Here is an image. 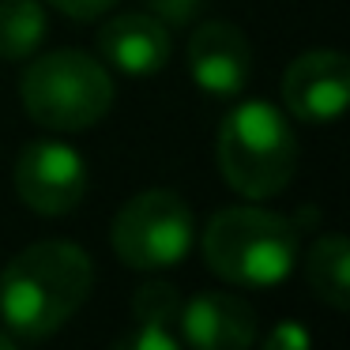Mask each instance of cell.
<instances>
[{
  "label": "cell",
  "mask_w": 350,
  "mask_h": 350,
  "mask_svg": "<svg viewBox=\"0 0 350 350\" xmlns=\"http://www.w3.org/2000/svg\"><path fill=\"white\" fill-rule=\"evenodd\" d=\"M94 286V264L72 241H38L0 275V317L19 339H46L79 312Z\"/></svg>",
  "instance_id": "1"
},
{
  "label": "cell",
  "mask_w": 350,
  "mask_h": 350,
  "mask_svg": "<svg viewBox=\"0 0 350 350\" xmlns=\"http://www.w3.org/2000/svg\"><path fill=\"white\" fill-rule=\"evenodd\" d=\"M204 260L234 286H279L297 260L290 219L260 207H226L204 226Z\"/></svg>",
  "instance_id": "2"
},
{
  "label": "cell",
  "mask_w": 350,
  "mask_h": 350,
  "mask_svg": "<svg viewBox=\"0 0 350 350\" xmlns=\"http://www.w3.org/2000/svg\"><path fill=\"white\" fill-rule=\"evenodd\" d=\"M297 139L271 102H237L219 132V170L249 200H271L294 177Z\"/></svg>",
  "instance_id": "3"
},
{
  "label": "cell",
  "mask_w": 350,
  "mask_h": 350,
  "mask_svg": "<svg viewBox=\"0 0 350 350\" xmlns=\"http://www.w3.org/2000/svg\"><path fill=\"white\" fill-rule=\"evenodd\" d=\"M19 98L42 129L83 132L109 113L113 79L94 57L79 49H53L23 72Z\"/></svg>",
  "instance_id": "4"
},
{
  "label": "cell",
  "mask_w": 350,
  "mask_h": 350,
  "mask_svg": "<svg viewBox=\"0 0 350 350\" xmlns=\"http://www.w3.org/2000/svg\"><path fill=\"white\" fill-rule=\"evenodd\" d=\"M109 241L129 267L162 271L189 256L192 241H196V219L177 192L147 189L117 211Z\"/></svg>",
  "instance_id": "5"
},
{
  "label": "cell",
  "mask_w": 350,
  "mask_h": 350,
  "mask_svg": "<svg viewBox=\"0 0 350 350\" xmlns=\"http://www.w3.org/2000/svg\"><path fill=\"white\" fill-rule=\"evenodd\" d=\"M16 196L38 215H68L87 192V166L79 151L57 139H34L16 159Z\"/></svg>",
  "instance_id": "6"
},
{
  "label": "cell",
  "mask_w": 350,
  "mask_h": 350,
  "mask_svg": "<svg viewBox=\"0 0 350 350\" xmlns=\"http://www.w3.org/2000/svg\"><path fill=\"white\" fill-rule=\"evenodd\" d=\"M350 98V64L342 53L312 49L282 72V102L305 124H332Z\"/></svg>",
  "instance_id": "7"
},
{
  "label": "cell",
  "mask_w": 350,
  "mask_h": 350,
  "mask_svg": "<svg viewBox=\"0 0 350 350\" xmlns=\"http://www.w3.org/2000/svg\"><path fill=\"white\" fill-rule=\"evenodd\" d=\"M189 76L211 98H237L252 76L249 38L234 23H200L189 42Z\"/></svg>",
  "instance_id": "8"
},
{
  "label": "cell",
  "mask_w": 350,
  "mask_h": 350,
  "mask_svg": "<svg viewBox=\"0 0 350 350\" xmlns=\"http://www.w3.org/2000/svg\"><path fill=\"white\" fill-rule=\"evenodd\" d=\"M181 335L192 350H249L256 339V312L245 297L200 294L177 309Z\"/></svg>",
  "instance_id": "9"
},
{
  "label": "cell",
  "mask_w": 350,
  "mask_h": 350,
  "mask_svg": "<svg viewBox=\"0 0 350 350\" xmlns=\"http://www.w3.org/2000/svg\"><path fill=\"white\" fill-rule=\"evenodd\" d=\"M98 49L124 76H154L170 61V31L147 12H124L102 27Z\"/></svg>",
  "instance_id": "10"
},
{
  "label": "cell",
  "mask_w": 350,
  "mask_h": 350,
  "mask_svg": "<svg viewBox=\"0 0 350 350\" xmlns=\"http://www.w3.org/2000/svg\"><path fill=\"white\" fill-rule=\"evenodd\" d=\"M309 271V286L320 301H327L332 309H347L350 305V260H347V237L327 234L317 237L305 260Z\"/></svg>",
  "instance_id": "11"
},
{
  "label": "cell",
  "mask_w": 350,
  "mask_h": 350,
  "mask_svg": "<svg viewBox=\"0 0 350 350\" xmlns=\"http://www.w3.org/2000/svg\"><path fill=\"white\" fill-rule=\"evenodd\" d=\"M46 38V8L38 0H0V57L27 61Z\"/></svg>",
  "instance_id": "12"
},
{
  "label": "cell",
  "mask_w": 350,
  "mask_h": 350,
  "mask_svg": "<svg viewBox=\"0 0 350 350\" xmlns=\"http://www.w3.org/2000/svg\"><path fill=\"white\" fill-rule=\"evenodd\" d=\"M113 350H181L177 339L170 335L166 320H144L136 317V327L124 332L121 339L113 342Z\"/></svg>",
  "instance_id": "13"
},
{
  "label": "cell",
  "mask_w": 350,
  "mask_h": 350,
  "mask_svg": "<svg viewBox=\"0 0 350 350\" xmlns=\"http://www.w3.org/2000/svg\"><path fill=\"white\" fill-rule=\"evenodd\" d=\"M177 290L170 286V282H147V286H139L136 294V317L144 320H166V324H174L177 320Z\"/></svg>",
  "instance_id": "14"
},
{
  "label": "cell",
  "mask_w": 350,
  "mask_h": 350,
  "mask_svg": "<svg viewBox=\"0 0 350 350\" xmlns=\"http://www.w3.org/2000/svg\"><path fill=\"white\" fill-rule=\"evenodd\" d=\"M147 16H154L162 27H189L204 12L207 0H144Z\"/></svg>",
  "instance_id": "15"
},
{
  "label": "cell",
  "mask_w": 350,
  "mask_h": 350,
  "mask_svg": "<svg viewBox=\"0 0 350 350\" xmlns=\"http://www.w3.org/2000/svg\"><path fill=\"white\" fill-rule=\"evenodd\" d=\"M260 350H309V332L297 320H282V324L271 327V335L264 339Z\"/></svg>",
  "instance_id": "16"
},
{
  "label": "cell",
  "mask_w": 350,
  "mask_h": 350,
  "mask_svg": "<svg viewBox=\"0 0 350 350\" xmlns=\"http://www.w3.org/2000/svg\"><path fill=\"white\" fill-rule=\"evenodd\" d=\"M49 4H53V8H61L68 19L87 23V19H98L102 12H109L117 0H49Z\"/></svg>",
  "instance_id": "17"
},
{
  "label": "cell",
  "mask_w": 350,
  "mask_h": 350,
  "mask_svg": "<svg viewBox=\"0 0 350 350\" xmlns=\"http://www.w3.org/2000/svg\"><path fill=\"white\" fill-rule=\"evenodd\" d=\"M0 350H16V339H12V332H0Z\"/></svg>",
  "instance_id": "18"
}]
</instances>
